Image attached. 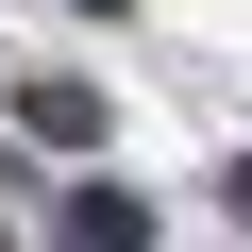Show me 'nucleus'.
Instances as JSON below:
<instances>
[{"label": "nucleus", "mask_w": 252, "mask_h": 252, "mask_svg": "<svg viewBox=\"0 0 252 252\" xmlns=\"http://www.w3.org/2000/svg\"><path fill=\"white\" fill-rule=\"evenodd\" d=\"M235 219H252V168H235Z\"/></svg>", "instance_id": "obj_1"}]
</instances>
